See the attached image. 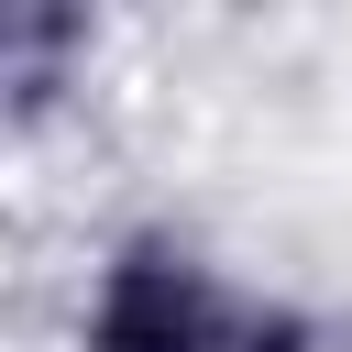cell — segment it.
Segmentation results:
<instances>
[{
  "instance_id": "2",
  "label": "cell",
  "mask_w": 352,
  "mask_h": 352,
  "mask_svg": "<svg viewBox=\"0 0 352 352\" xmlns=\"http://www.w3.org/2000/svg\"><path fill=\"white\" fill-rule=\"evenodd\" d=\"M99 44H110V22L88 0H11L0 11V132L11 143H44L88 99Z\"/></svg>"
},
{
  "instance_id": "1",
  "label": "cell",
  "mask_w": 352,
  "mask_h": 352,
  "mask_svg": "<svg viewBox=\"0 0 352 352\" xmlns=\"http://www.w3.org/2000/svg\"><path fill=\"white\" fill-rule=\"evenodd\" d=\"M77 352H330V319L308 297L242 286L176 220H132L77 286Z\"/></svg>"
}]
</instances>
